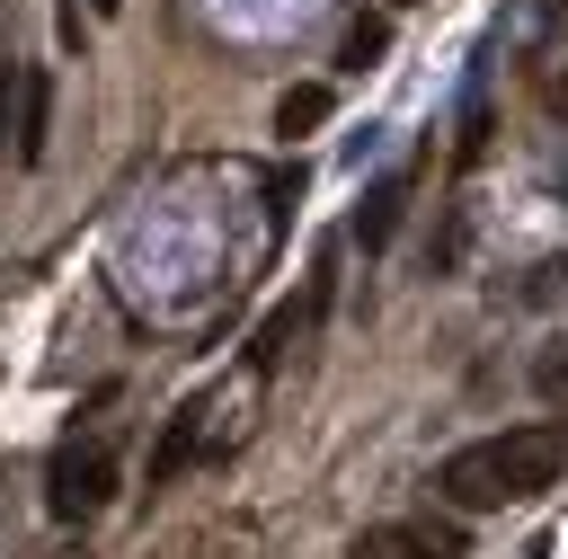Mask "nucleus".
<instances>
[{
  "instance_id": "nucleus-1",
  "label": "nucleus",
  "mask_w": 568,
  "mask_h": 559,
  "mask_svg": "<svg viewBox=\"0 0 568 559\" xmlns=\"http://www.w3.org/2000/svg\"><path fill=\"white\" fill-rule=\"evenodd\" d=\"M559 470H568V417L506 426V435H479V444L444 453L435 461V497L453 515H488V506H524V497L559 488Z\"/></svg>"
},
{
  "instance_id": "nucleus-2",
  "label": "nucleus",
  "mask_w": 568,
  "mask_h": 559,
  "mask_svg": "<svg viewBox=\"0 0 568 559\" xmlns=\"http://www.w3.org/2000/svg\"><path fill=\"white\" fill-rule=\"evenodd\" d=\"M106 497H115V435L98 426V435H71V444L53 453V470H44V506H53L62 524H89Z\"/></svg>"
},
{
  "instance_id": "nucleus-3",
  "label": "nucleus",
  "mask_w": 568,
  "mask_h": 559,
  "mask_svg": "<svg viewBox=\"0 0 568 559\" xmlns=\"http://www.w3.org/2000/svg\"><path fill=\"white\" fill-rule=\"evenodd\" d=\"M44 133H53V71H36V62H27V80H18V142H9V160H18V169H36V160H44Z\"/></svg>"
},
{
  "instance_id": "nucleus-4",
  "label": "nucleus",
  "mask_w": 568,
  "mask_h": 559,
  "mask_svg": "<svg viewBox=\"0 0 568 559\" xmlns=\"http://www.w3.org/2000/svg\"><path fill=\"white\" fill-rule=\"evenodd\" d=\"M204 417H213V399H186V408L160 426V444H151V488H169V479L204 453Z\"/></svg>"
},
{
  "instance_id": "nucleus-5",
  "label": "nucleus",
  "mask_w": 568,
  "mask_h": 559,
  "mask_svg": "<svg viewBox=\"0 0 568 559\" xmlns=\"http://www.w3.org/2000/svg\"><path fill=\"white\" fill-rule=\"evenodd\" d=\"M328 106H337V89H328V80H293V89L275 98V133H284V142H302V133H320V124H328Z\"/></svg>"
},
{
  "instance_id": "nucleus-6",
  "label": "nucleus",
  "mask_w": 568,
  "mask_h": 559,
  "mask_svg": "<svg viewBox=\"0 0 568 559\" xmlns=\"http://www.w3.org/2000/svg\"><path fill=\"white\" fill-rule=\"evenodd\" d=\"M399 532H408L417 559H462V550H470V524H462V515H417V524H399Z\"/></svg>"
},
{
  "instance_id": "nucleus-7",
  "label": "nucleus",
  "mask_w": 568,
  "mask_h": 559,
  "mask_svg": "<svg viewBox=\"0 0 568 559\" xmlns=\"http://www.w3.org/2000/svg\"><path fill=\"white\" fill-rule=\"evenodd\" d=\"M382 53H390V18H355L346 44H337V71H373Z\"/></svg>"
},
{
  "instance_id": "nucleus-8",
  "label": "nucleus",
  "mask_w": 568,
  "mask_h": 559,
  "mask_svg": "<svg viewBox=\"0 0 568 559\" xmlns=\"http://www.w3.org/2000/svg\"><path fill=\"white\" fill-rule=\"evenodd\" d=\"M390 231H399V177H382V186L364 195V213H355V240H364V248H382Z\"/></svg>"
},
{
  "instance_id": "nucleus-9",
  "label": "nucleus",
  "mask_w": 568,
  "mask_h": 559,
  "mask_svg": "<svg viewBox=\"0 0 568 559\" xmlns=\"http://www.w3.org/2000/svg\"><path fill=\"white\" fill-rule=\"evenodd\" d=\"M18 80H27V62H0V160L18 142Z\"/></svg>"
},
{
  "instance_id": "nucleus-10",
  "label": "nucleus",
  "mask_w": 568,
  "mask_h": 559,
  "mask_svg": "<svg viewBox=\"0 0 568 559\" xmlns=\"http://www.w3.org/2000/svg\"><path fill=\"white\" fill-rule=\"evenodd\" d=\"M355 559H417V550H408L399 524H373V532H355Z\"/></svg>"
},
{
  "instance_id": "nucleus-11",
  "label": "nucleus",
  "mask_w": 568,
  "mask_h": 559,
  "mask_svg": "<svg viewBox=\"0 0 568 559\" xmlns=\"http://www.w3.org/2000/svg\"><path fill=\"white\" fill-rule=\"evenodd\" d=\"M89 9H98V18H115V9H124V0H89Z\"/></svg>"
},
{
  "instance_id": "nucleus-12",
  "label": "nucleus",
  "mask_w": 568,
  "mask_h": 559,
  "mask_svg": "<svg viewBox=\"0 0 568 559\" xmlns=\"http://www.w3.org/2000/svg\"><path fill=\"white\" fill-rule=\"evenodd\" d=\"M390 9H417V0H390Z\"/></svg>"
}]
</instances>
